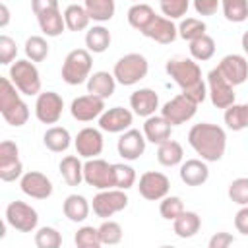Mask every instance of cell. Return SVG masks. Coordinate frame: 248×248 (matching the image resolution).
<instances>
[{"label": "cell", "instance_id": "obj_55", "mask_svg": "<svg viewBox=\"0 0 248 248\" xmlns=\"http://www.w3.org/2000/svg\"><path fill=\"white\" fill-rule=\"evenodd\" d=\"M87 248H101V246H87Z\"/></svg>", "mask_w": 248, "mask_h": 248}, {"label": "cell", "instance_id": "obj_9", "mask_svg": "<svg viewBox=\"0 0 248 248\" xmlns=\"http://www.w3.org/2000/svg\"><path fill=\"white\" fill-rule=\"evenodd\" d=\"M6 223L19 232H33L39 225V213L25 202H12L6 207Z\"/></svg>", "mask_w": 248, "mask_h": 248}, {"label": "cell", "instance_id": "obj_30", "mask_svg": "<svg viewBox=\"0 0 248 248\" xmlns=\"http://www.w3.org/2000/svg\"><path fill=\"white\" fill-rule=\"evenodd\" d=\"M58 169H60V174H62V178L66 180L68 186H79L83 182V163L79 161V157L66 155L60 161Z\"/></svg>", "mask_w": 248, "mask_h": 248}, {"label": "cell", "instance_id": "obj_7", "mask_svg": "<svg viewBox=\"0 0 248 248\" xmlns=\"http://www.w3.org/2000/svg\"><path fill=\"white\" fill-rule=\"evenodd\" d=\"M10 81L21 95H41V74L31 60H16L10 66Z\"/></svg>", "mask_w": 248, "mask_h": 248}, {"label": "cell", "instance_id": "obj_19", "mask_svg": "<svg viewBox=\"0 0 248 248\" xmlns=\"http://www.w3.org/2000/svg\"><path fill=\"white\" fill-rule=\"evenodd\" d=\"M19 188L25 196L35 200H46L52 194V182L46 174L39 170H29L19 178Z\"/></svg>", "mask_w": 248, "mask_h": 248}, {"label": "cell", "instance_id": "obj_35", "mask_svg": "<svg viewBox=\"0 0 248 248\" xmlns=\"http://www.w3.org/2000/svg\"><path fill=\"white\" fill-rule=\"evenodd\" d=\"M83 6L87 10V16L93 21H99V23L112 19L114 10H116V6H114L112 0H85Z\"/></svg>", "mask_w": 248, "mask_h": 248}, {"label": "cell", "instance_id": "obj_46", "mask_svg": "<svg viewBox=\"0 0 248 248\" xmlns=\"http://www.w3.org/2000/svg\"><path fill=\"white\" fill-rule=\"evenodd\" d=\"M159 8H161L163 16L172 21V19L182 17L188 12L190 2L188 0H163V2H159Z\"/></svg>", "mask_w": 248, "mask_h": 248}, {"label": "cell", "instance_id": "obj_42", "mask_svg": "<svg viewBox=\"0 0 248 248\" xmlns=\"http://www.w3.org/2000/svg\"><path fill=\"white\" fill-rule=\"evenodd\" d=\"M35 246L37 248H60L62 234L54 227H41L35 232Z\"/></svg>", "mask_w": 248, "mask_h": 248}, {"label": "cell", "instance_id": "obj_40", "mask_svg": "<svg viewBox=\"0 0 248 248\" xmlns=\"http://www.w3.org/2000/svg\"><path fill=\"white\" fill-rule=\"evenodd\" d=\"M25 54L31 62H43L48 56V43L41 35H31L25 41Z\"/></svg>", "mask_w": 248, "mask_h": 248}, {"label": "cell", "instance_id": "obj_4", "mask_svg": "<svg viewBox=\"0 0 248 248\" xmlns=\"http://www.w3.org/2000/svg\"><path fill=\"white\" fill-rule=\"evenodd\" d=\"M93 58L87 48H74L66 54L62 64V79L68 85H79L91 78Z\"/></svg>", "mask_w": 248, "mask_h": 248}, {"label": "cell", "instance_id": "obj_54", "mask_svg": "<svg viewBox=\"0 0 248 248\" xmlns=\"http://www.w3.org/2000/svg\"><path fill=\"white\" fill-rule=\"evenodd\" d=\"M159 248H176V246H170V244H163V246H159Z\"/></svg>", "mask_w": 248, "mask_h": 248}, {"label": "cell", "instance_id": "obj_17", "mask_svg": "<svg viewBox=\"0 0 248 248\" xmlns=\"http://www.w3.org/2000/svg\"><path fill=\"white\" fill-rule=\"evenodd\" d=\"M217 70L221 76L234 87L248 79V60L242 54H227L217 64Z\"/></svg>", "mask_w": 248, "mask_h": 248}, {"label": "cell", "instance_id": "obj_5", "mask_svg": "<svg viewBox=\"0 0 248 248\" xmlns=\"http://www.w3.org/2000/svg\"><path fill=\"white\" fill-rule=\"evenodd\" d=\"M149 72V62L143 54L140 52H130L124 54L122 58H118V62L114 64L112 76L116 79V83L120 85H136L138 81H141Z\"/></svg>", "mask_w": 248, "mask_h": 248}, {"label": "cell", "instance_id": "obj_14", "mask_svg": "<svg viewBox=\"0 0 248 248\" xmlns=\"http://www.w3.org/2000/svg\"><path fill=\"white\" fill-rule=\"evenodd\" d=\"M140 196L149 200V202H157L169 196L170 190V180L167 174L157 172V170H147L140 176V184H138Z\"/></svg>", "mask_w": 248, "mask_h": 248}, {"label": "cell", "instance_id": "obj_21", "mask_svg": "<svg viewBox=\"0 0 248 248\" xmlns=\"http://www.w3.org/2000/svg\"><path fill=\"white\" fill-rule=\"evenodd\" d=\"M145 136L143 132L136 130V128H130L126 130L118 141H116V149H118V155L124 159V161H136L143 155L145 151Z\"/></svg>", "mask_w": 248, "mask_h": 248}, {"label": "cell", "instance_id": "obj_51", "mask_svg": "<svg viewBox=\"0 0 248 248\" xmlns=\"http://www.w3.org/2000/svg\"><path fill=\"white\" fill-rule=\"evenodd\" d=\"M234 227L240 234L248 236V205L246 207H240L234 215Z\"/></svg>", "mask_w": 248, "mask_h": 248}, {"label": "cell", "instance_id": "obj_16", "mask_svg": "<svg viewBox=\"0 0 248 248\" xmlns=\"http://www.w3.org/2000/svg\"><path fill=\"white\" fill-rule=\"evenodd\" d=\"M105 101L95 97V95H81L76 97L70 105V114L78 120V122H91L95 118H99L105 112Z\"/></svg>", "mask_w": 248, "mask_h": 248}, {"label": "cell", "instance_id": "obj_29", "mask_svg": "<svg viewBox=\"0 0 248 248\" xmlns=\"http://www.w3.org/2000/svg\"><path fill=\"white\" fill-rule=\"evenodd\" d=\"M43 143H45V147H46L48 151H52V153H62V151H66V149L70 147L72 136H70V132H68L66 128H62V126H52V128H48V130L45 132Z\"/></svg>", "mask_w": 248, "mask_h": 248}, {"label": "cell", "instance_id": "obj_49", "mask_svg": "<svg viewBox=\"0 0 248 248\" xmlns=\"http://www.w3.org/2000/svg\"><path fill=\"white\" fill-rule=\"evenodd\" d=\"M232 242H234V236H232L231 232L221 231V232H215V234L209 238L207 248H231Z\"/></svg>", "mask_w": 248, "mask_h": 248}, {"label": "cell", "instance_id": "obj_25", "mask_svg": "<svg viewBox=\"0 0 248 248\" xmlns=\"http://www.w3.org/2000/svg\"><path fill=\"white\" fill-rule=\"evenodd\" d=\"M170 134H172V126L163 116L155 114V116L145 118V122H143V136H145L147 141L161 145V143L170 140Z\"/></svg>", "mask_w": 248, "mask_h": 248}, {"label": "cell", "instance_id": "obj_11", "mask_svg": "<svg viewBox=\"0 0 248 248\" xmlns=\"http://www.w3.org/2000/svg\"><path fill=\"white\" fill-rule=\"evenodd\" d=\"M128 202L130 200H128L124 190H103V192L93 196V203L91 205H93V213L107 221L114 213L126 209Z\"/></svg>", "mask_w": 248, "mask_h": 248}, {"label": "cell", "instance_id": "obj_37", "mask_svg": "<svg viewBox=\"0 0 248 248\" xmlns=\"http://www.w3.org/2000/svg\"><path fill=\"white\" fill-rule=\"evenodd\" d=\"M221 10L227 21L242 23L248 17V2L246 0H223Z\"/></svg>", "mask_w": 248, "mask_h": 248}, {"label": "cell", "instance_id": "obj_12", "mask_svg": "<svg viewBox=\"0 0 248 248\" xmlns=\"http://www.w3.org/2000/svg\"><path fill=\"white\" fill-rule=\"evenodd\" d=\"M198 110V105L194 101H190L186 95H176L170 101H167L161 108V116L170 124V126H180L184 122H188L190 118H194Z\"/></svg>", "mask_w": 248, "mask_h": 248}, {"label": "cell", "instance_id": "obj_47", "mask_svg": "<svg viewBox=\"0 0 248 248\" xmlns=\"http://www.w3.org/2000/svg\"><path fill=\"white\" fill-rule=\"evenodd\" d=\"M74 242L78 248H87V246H101V238H99V229L95 227H81L78 229V232L74 234Z\"/></svg>", "mask_w": 248, "mask_h": 248}, {"label": "cell", "instance_id": "obj_41", "mask_svg": "<svg viewBox=\"0 0 248 248\" xmlns=\"http://www.w3.org/2000/svg\"><path fill=\"white\" fill-rule=\"evenodd\" d=\"M112 172H114V190H128L136 184V170L130 165L124 163H112Z\"/></svg>", "mask_w": 248, "mask_h": 248}, {"label": "cell", "instance_id": "obj_13", "mask_svg": "<svg viewBox=\"0 0 248 248\" xmlns=\"http://www.w3.org/2000/svg\"><path fill=\"white\" fill-rule=\"evenodd\" d=\"M23 176V165L19 161V149L14 141L4 140L0 143V180L12 182Z\"/></svg>", "mask_w": 248, "mask_h": 248}, {"label": "cell", "instance_id": "obj_43", "mask_svg": "<svg viewBox=\"0 0 248 248\" xmlns=\"http://www.w3.org/2000/svg\"><path fill=\"white\" fill-rule=\"evenodd\" d=\"M122 227L116 223V221H103L101 227H99V238H101V244H107V246H114L122 240Z\"/></svg>", "mask_w": 248, "mask_h": 248}, {"label": "cell", "instance_id": "obj_50", "mask_svg": "<svg viewBox=\"0 0 248 248\" xmlns=\"http://www.w3.org/2000/svg\"><path fill=\"white\" fill-rule=\"evenodd\" d=\"M219 8H221V2L219 0H196L194 2V10L200 16H213Z\"/></svg>", "mask_w": 248, "mask_h": 248}, {"label": "cell", "instance_id": "obj_32", "mask_svg": "<svg viewBox=\"0 0 248 248\" xmlns=\"http://www.w3.org/2000/svg\"><path fill=\"white\" fill-rule=\"evenodd\" d=\"M91 17L87 16L85 6L81 4H68L64 10V23L70 31H83L87 29Z\"/></svg>", "mask_w": 248, "mask_h": 248}, {"label": "cell", "instance_id": "obj_48", "mask_svg": "<svg viewBox=\"0 0 248 248\" xmlns=\"http://www.w3.org/2000/svg\"><path fill=\"white\" fill-rule=\"evenodd\" d=\"M16 54H17V45L12 37L8 35H0V64L8 66L10 62L16 60Z\"/></svg>", "mask_w": 248, "mask_h": 248}, {"label": "cell", "instance_id": "obj_10", "mask_svg": "<svg viewBox=\"0 0 248 248\" xmlns=\"http://www.w3.org/2000/svg\"><path fill=\"white\" fill-rule=\"evenodd\" d=\"M207 95L211 99V105L217 108H229L234 105V87L221 76L217 68L209 70L207 74Z\"/></svg>", "mask_w": 248, "mask_h": 248}, {"label": "cell", "instance_id": "obj_28", "mask_svg": "<svg viewBox=\"0 0 248 248\" xmlns=\"http://www.w3.org/2000/svg\"><path fill=\"white\" fill-rule=\"evenodd\" d=\"M202 227V217L196 211H184L180 217H176L172 221V231L176 232V236L180 238H192L198 234Z\"/></svg>", "mask_w": 248, "mask_h": 248}, {"label": "cell", "instance_id": "obj_53", "mask_svg": "<svg viewBox=\"0 0 248 248\" xmlns=\"http://www.w3.org/2000/svg\"><path fill=\"white\" fill-rule=\"evenodd\" d=\"M240 45H242V50H244V52H246V56H248V31H244V33H242Z\"/></svg>", "mask_w": 248, "mask_h": 248}, {"label": "cell", "instance_id": "obj_15", "mask_svg": "<svg viewBox=\"0 0 248 248\" xmlns=\"http://www.w3.org/2000/svg\"><path fill=\"white\" fill-rule=\"evenodd\" d=\"M64 101L56 91H45L37 95L35 101V116L43 124H56L62 116Z\"/></svg>", "mask_w": 248, "mask_h": 248}, {"label": "cell", "instance_id": "obj_44", "mask_svg": "<svg viewBox=\"0 0 248 248\" xmlns=\"http://www.w3.org/2000/svg\"><path fill=\"white\" fill-rule=\"evenodd\" d=\"M159 213L163 219L167 221H174L176 217H180L184 213V203L178 196H167L161 200V205H159Z\"/></svg>", "mask_w": 248, "mask_h": 248}, {"label": "cell", "instance_id": "obj_18", "mask_svg": "<svg viewBox=\"0 0 248 248\" xmlns=\"http://www.w3.org/2000/svg\"><path fill=\"white\" fill-rule=\"evenodd\" d=\"M132 120H134V112L130 108L112 107L99 116V128L108 134H120V132L124 134L126 130H130Z\"/></svg>", "mask_w": 248, "mask_h": 248}, {"label": "cell", "instance_id": "obj_33", "mask_svg": "<svg viewBox=\"0 0 248 248\" xmlns=\"http://www.w3.org/2000/svg\"><path fill=\"white\" fill-rule=\"evenodd\" d=\"M182 157H184V149L174 140H169L157 147V161L163 167H176L182 163Z\"/></svg>", "mask_w": 248, "mask_h": 248}, {"label": "cell", "instance_id": "obj_38", "mask_svg": "<svg viewBox=\"0 0 248 248\" xmlns=\"http://www.w3.org/2000/svg\"><path fill=\"white\" fill-rule=\"evenodd\" d=\"M205 29H207V25H205L202 19H198V17H186V19H182L180 25H178V35H180L184 41L192 43V41H196V39L207 35Z\"/></svg>", "mask_w": 248, "mask_h": 248}, {"label": "cell", "instance_id": "obj_52", "mask_svg": "<svg viewBox=\"0 0 248 248\" xmlns=\"http://www.w3.org/2000/svg\"><path fill=\"white\" fill-rule=\"evenodd\" d=\"M10 21V10L6 4H0V27H6Z\"/></svg>", "mask_w": 248, "mask_h": 248}, {"label": "cell", "instance_id": "obj_1", "mask_svg": "<svg viewBox=\"0 0 248 248\" xmlns=\"http://www.w3.org/2000/svg\"><path fill=\"white\" fill-rule=\"evenodd\" d=\"M165 70L178 83V87L182 89V95H186L196 105H200V103L205 101V97H207V85L202 79V68L198 66L196 60L184 58V56H174V58H169L167 60Z\"/></svg>", "mask_w": 248, "mask_h": 248}, {"label": "cell", "instance_id": "obj_45", "mask_svg": "<svg viewBox=\"0 0 248 248\" xmlns=\"http://www.w3.org/2000/svg\"><path fill=\"white\" fill-rule=\"evenodd\" d=\"M229 198L231 202L246 207L248 205V178L246 176H240V178H234L231 184H229Z\"/></svg>", "mask_w": 248, "mask_h": 248}, {"label": "cell", "instance_id": "obj_20", "mask_svg": "<svg viewBox=\"0 0 248 248\" xmlns=\"http://www.w3.org/2000/svg\"><path fill=\"white\" fill-rule=\"evenodd\" d=\"M74 145H76V151L79 157L97 159V155H101V151H103V134H101V130L87 126L78 132Z\"/></svg>", "mask_w": 248, "mask_h": 248}, {"label": "cell", "instance_id": "obj_27", "mask_svg": "<svg viewBox=\"0 0 248 248\" xmlns=\"http://www.w3.org/2000/svg\"><path fill=\"white\" fill-rule=\"evenodd\" d=\"M62 211L70 221L81 223L89 215V202L79 194H70L62 203Z\"/></svg>", "mask_w": 248, "mask_h": 248}, {"label": "cell", "instance_id": "obj_34", "mask_svg": "<svg viewBox=\"0 0 248 248\" xmlns=\"http://www.w3.org/2000/svg\"><path fill=\"white\" fill-rule=\"evenodd\" d=\"M223 120L227 124V128L232 132H240V130L248 128V103H244V105L234 103L232 107H229L223 114Z\"/></svg>", "mask_w": 248, "mask_h": 248}, {"label": "cell", "instance_id": "obj_26", "mask_svg": "<svg viewBox=\"0 0 248 248\" xmlns=\"http://www.w3.org/2000/svg\"><path fill=\"white\" fill-rule=\"evenodd\" d=\"M114 89H116V79L108 72H93L91 78L87 79V93L95 95L103 101L112 97Z\"/></svg>", "mask_w": 248, "mask_h": 248}, {"label": "cell", "instance_id": "obj_31", "mask_svg": "<svg viewBox=\"0 0 248 248\" xmlns=\"http://www.w3.org/2000/svg\"><path fill=\"white\" fill-rule=\"evenodd\" d=\"M110 41H112L110 31H108L107 27H103V25H93V27L85 33V46H87V50L93 52V54L105 52V50L110 46Z\"/></svg>", "mask_w": 248, "mask_h": 248}, {"label": "cell", "instance_id": "obj_36", "mask_svg": "<svg viewBox=\"0 0 248 248\" xmlns=\"http://www.w3.org/2000/svg\"><path fill=\"white\" fill-rule=\"evenodd\" d=\"M155 17V10L149 4H134L128 10V23L138 29L140 33L149 25V21Z\"/></svg>", "mask_w": 248, "mask_h": 248}, {"label": "cell", "instance_id": "obj_39", "mask_svg": "<svg viewBox=\"0 0 248 248\" xmlns=\"http://www.w3.org/2000/svg\"><path fill=\"white\" fill-rule=\"evenodd\" d=\"M190 54H192V60H198V62L209 60L215 54V41H213V37L203 35V37L192 41L190 43Z\"/></svg>", "mask_w": 248, "mask_h": 248}, {"label": "cell", "instance_id": "obj_2", "mask_svg": "<svg viewBox=\"0 0 248 248\" xmlns=\"http://www.w3.org/2000/svg\"><path fill=\"white\" fill-rule=\"evenodd\" d=\"M188 143L205 163H215L225 155L227 134L221 126L211 122L194 124L188 132Z\"/></svg>", "mask_w": 248, "mask_h": 248}, {"label": "cell", "instance_id": "obj_24", "mask_svg": "<svg viewBox=\"0 0 248 248\" xmlns=\"http://www.w3.org/2000/svg\"><path fill=\"white\" fill-rule=\"evenodd\" d=\"M180 180L186 186H202L209 178V169L202 159H188L180 165Z\"/></svg>", "mask_w": 248, "mask_h": 248}, {"label": "cell", "instance_id": "obj_6", "mask_svg": "<svg viewBox=\"0 0 248 248\" xmlns=\"http://www.w3.org/2000/svg\"><path fill=\"white\" fill-rule=\"evenodd\" d=\"M31 8L37 16L39 27L46 37H58L64 33V14L60 12V6L56 0H33Z\"/></svg>", "mask_w": 248, "mask_h": 248}, {"label": "cell", "instance_id": "obj_3", "mask_svg": "<svg viewBox=\"0 0 248 248\" xmlns=\"http://www.w3.org/2000/svg\"><path fill=\"white\" fill-rule=\"evenodd\" d=\"M0 112H2V118L10 126H16V128L27 124L29 120V107L19 97L10 78L0 79Z\"/></svg>", "mask_w": 248, "mask_h": 248}, {"label": "cell", "instance_id": "obj_23", "mask_svg": "<svg viewBox=\"0 0 248 248\" xmlns=\"http://www.w3.org/2000/svg\"><path fill=\"white\" fill-rule=\"evenodd\" d=\"M130 108L134 114L143 116V118L155 116V110L159 108V95L149 87L136 89L130 95Z\"/></svg>", "mask_w": 248, "mask_h": 248}, {"label": "cell", "instance_id": "obj_22", "mask_svg": "<svg viewBox=\"0 0 248 248\" xmlns=\"http://www.w3.org/2000/svg\"><path fill=\"white\" fill-rule=\"evenodd\" d=\"M141 35L147 39H153L159 45H170L178 37V27L170 19H167L165 16L155 14V17L149 21V25L141 31Z\"/></svg>", "mask_w": 248, "mask_h": 248}, {"label": "cell", "instance_id": "obj_8", "mask_svg": "<svg viewBox=\"0 0 248 248\" xmlns=\"http://www.w3.org/2000/svg\"><path fill=\"white\" fill-rule=\"evenodd\" d=\"M83 182L97 188L99 192L114 190L112 163H107L105 159H99V157L97 159H87L83 163Z\"/></svg>", "mask_w": 248, "mask_h": 248}]
</instances>
